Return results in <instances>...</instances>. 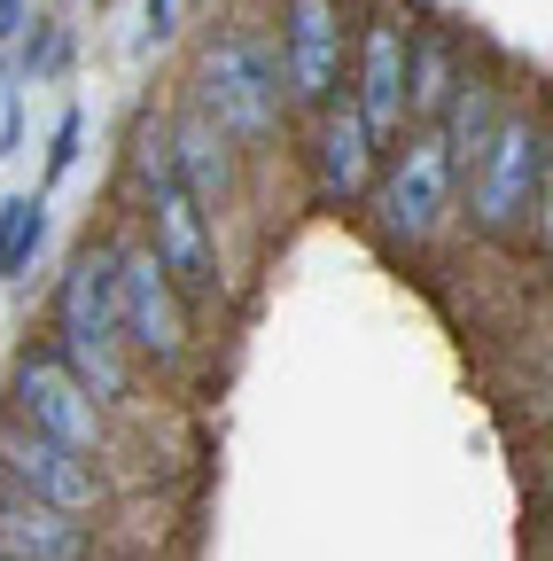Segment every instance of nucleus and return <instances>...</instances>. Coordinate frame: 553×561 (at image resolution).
<instances>
[{"label":"nucleus","instance_id":"nucleus-1","mask_svg":"<svg viewBox=\"0 0 553 561\" xmlns=\"http://www.w3.org/2000/svg\"><path fill=\"white\" fill-rule=\"evenodd\" d=\"M195 110H211L227 140H273V125L289 110L281 39L257 24H219L195 55Z\"/></svg>","mask_w":553,"mask_h":561},{"label":"nucleus","instance_id":"nucleus-2","mask_svg":"<svg viewBox=\"0 0 553 561\" xmlns=\"http://www.w3.org/2000/svg\"><path fill=\"white\" fill-rule=\"evenodd\" d=\"M55 359L87 382L94 405H117L133 390L125 367V320H117V265L110 250H79L55 289Z\"/></svg>","mask_w":553,"mask_h":561},{"label":"nucleus","instance_id":"nucleus-3","mask_svg":"<svg viewBox=\"0 0 553 561\" xmlns=\"http://www.w3.org/2000/svg\"><path fill=\"white\" fill-rule=\"evenodd\" d=\"M538 157H545V117L538 110H499V133L483 140V157L468 164L475 234L515 242V234L538 227Z\"/></svg>","mask_w":553,"mask_h":561},{"label":"nucleus","instance_id":"nucleus-4","mask_svg":"<svg viewBox=\"0 0 553 561\" xmlns=\"http://www.w3.org/2000/svg\"><path fill=\"white\" fill-rule=\"evenodd\" d=\"M141 187H149V250L172 273V289L180 297H219V242H211V219L172 180L164 125H141Z\"/></svg>","mask_w":553,"mask_h":561},{"label":"nucleus","instance_id":"nucleus-5","mask_svg":"<svg viewBox=\"0 0 553 561\" xmlns=\"http://www.w3.org/2000/svg\"><path fill=\"white\" fill-rule=\"evenodd\" d=\"M460 195V172H452V149H445V133L437 125H405L398 133V149L375 180V219L390 242L405 250H422L437 227H445V210Z\"/></svg>","mask_w":553,"mask_h":561},{"label":"nucleus","instance_id":"nucleus-6","mask_svg":"<svg viewBox=\"0 0 553 561\" xmlns=\"http://www.w3.org/2000/svg\"><path fill=\"white\" fill-rule=\"evenodd\" d=\"M9 398H16V421H24L32 437L102 460V445H110V405H94L87 382L62 367L55 351H24L16 375H9Z\"/></svg>","mask_w":553,"mask_h":561},{"label":"nucleus","instance_id":"nucleus-7","mask_svg":"<svg viewBox=\"0 0 553 561\" xmlns=\"http://www.w3.org/2000/svg\"><path fill=\"white\" fill-rule=\"evenodd\" d=\"M0 483L24 491V500H39V507H55V515H71V523H87V530H94V515L110 507L102 460L32 437L24 421H9V430H0Z\"/></svg>","mask_w":553,"mask_h":561},{"label":"nucleus","instance_id":"nucleus-8","mask_svg":"<svg viewBox=\"0 0 553 561\" xmlns=\"http://www.w3.org/2000/svg\"><path fill=\"white\" fill-rule=\"evenodd\" d=\"M110 265H117V320H125V343L157 367H180L187 359V305L172 289V273L157 265L149 242H110Z\"/></svg>","mask_w":553,"mask_h":561},{"label":"nucleus","instance_id":"nucleus-9","mask_svg":"<svg viewBox=\"0 0 553 561\" xmlns=\"http://www.w3.org/2000/svg\"><path fill=\"white\" fill-rule=\"evenodd\" d=\"M343 62H352L343 0H281V79H289V102L327 110L343 94Z\"/></svg>","mask_w":553,"mask_h":561},{"label":"nucleus","instance_id":"nucleus-10","mask_svg":"<svg viewBox=\"0 0 553 561\" xmlns=\"http://www.w3.org/2000/svg\"><path fill=\"white\" fill-rule=\"evenodd\" d=\"M405 87H413V24L382 9L359 24V47H352V102L375 140L405 133Z\"/></svg>","mask_w":553,"mask_h":561},{"label":"nucleus","instance_id":"nucleus-11","mask_svg":"<svg viewBox=\"0 0 553 561\" xmlns=\"http://www.w3.org/2000/svg\"><path fill=\"white\" fill-rule=\"evenodd\" d=\"M164 149H172V180L187 187V203L203 210V219H219V210L234 203V140L219 133V117L187 102L164 125Z\"/></svg>","mask_w":553,"mask_h":561},{"label":"nucleus","instance_id":"nucleus-12","mask_svg":"<svg viewBox=\"0 0 553 561\" xmlns=\"http://www.w3.org/2000/svg\"><path fill=\"white\" fill-rule=\"evenodd\" d=\"M320 117V133H312V172H320V195L327 203H359L367 195V180H375V133H367V117H359V102L352 94H335L327 110H312Z\"/></svg>","mask_w":553,"mask_h":561},{"label":"nucleus","instance_id":"nucleus-13","mask_svg":"<svg viewBox=\"0 0 553 561\" xmlns=\"http://www.w3.org/2000/svg\"><path fill=\"white\" fill-rule=\"evenodd\" d=\"M0 553L9 561H94V530L0 483Z\"/></svg>","mask_w":553,"mask_h":561},{"label":"nucleus","instance_id":"nucleus-14","mask_svg":"<svg viewBox=\"0 0 553 561\" xmlns=\"http://www.w3.org/2000/svg\"><path fill=\"white\" fill-rule=\"evenodd\" d=\"M460 47L445 39V32H413V87H405V117L413 125H437L445 110H452V94H460Z\"/></svg>","mask_w":553,"mask_h":561},{"label":"nucleus","instance_id":"nucleus-15","mask_svg":"<svg viewBox=\"0 0 553 561\" xmlns=\"http://www.w3.org/2000/svg\"><path fill=\"white\" fill-rule=\"evenodd\" d=\"M437 133H445V149H452V172L468 180V164L483 157V140L499 133V87H492V79H460V94H452V110L437 117Z\"/></svg>","mask_w":553,"mask_h":561},{"label":"nucleus","instance_id":"nucleus-16","mask_svg":"<svg viewBox=\"0 0 553 561\" xmlns=\"http://www.w3.org/2000/svg\"><path fill=\"white\" fill-rule=\"evenodd\" d=\"M47 242V195H9L0 203V280H24Z\"/></svg>","mask_w":553,"mask_h":561},{"label":"nucleus","instance_id":"nucleus-17","mask_svg":"<svg viewBox=\"0 0 553 561\" xmlns=\"http://www.w3.org/2000/svg\"><path fill=\"white\" fill-rule=\"evenodd\" d=\"M79 133H87V117H79V110H62V117H55V140H47V180H62V172L79 164Z\"/></svg>","mask_w":553,"mask_h":561},{"label":"nucleus","instance_id":"nucleus-18","mask_svg":"<svg viewBox=\"0 0 553 561\" xmlns=\"http://www.w3.org/2000/svg\"><path fill=\"white\" fill-rule=\"evenodd\" d=\"M55 55H62V32H55L47 16H32V24H24V55H16V62H24V79H39Z\"/></svg>","mask_w":553,"mask_h":561},{"label":"nucleus","instance_id":"nucleus-19","mask_svg":"<svg viewBox=\"0 0 553 561\" xmlns=\"http://www.w3.org/2000/svg\"><path fill=\"white\" fill-rule=\"evenodd\" d=\"M538 234L553 242V117H545V157H538Z\"/></svg>","mask_w":553,"mask_h":561},{"label":"nucleus","instance_id":"nucleus-20","mask_svg":"<svg viewBox=\"0 0 553 561\" xmlns=\"http://www.w3.org/2000/svg\"><path fill=\"white\" fill-rule=\"evenodd\" d=\"M32 24V0H0V39H16Z\"/></svg>","mask_w":553,"mask_h":561},{"label":"nucleus","instance_id":"nucleus-21","mask_svg":"<svg viewBox=\"0 0 553 561\" xmlns=\"http://www.w3.org/2000/svg\"><path fill=\"white\" fill-rule=\"evenodd\" d=\"M16 140H24V117L9 110V117H0V157H16Z\"/></svg>","mask_w":553,"mask_h":561},{"label":"nucleus","instance_id":"nucleus-22","mask_svg":"<svg viewBox=\"0 0 553 561\" xmlns=\"http://www.w3.org/2000/svg\"><path fill=\"white\" fill-rule=\"evenodd\" d=\"M172 9H180V0H149V32H157V39L172 32Z\"/></svg>","mask_w":553,"mask_h":561},{"label":"nucleus","instance_id":"nucleus-23","mask_svg":"<svg viewBox=\"0 0 553 561\" xmlns=\"http://www.w3.org/2000/svg\"><path fill=\"white\" fill-rule=\"evenodd\" d=\"M0 87H9V62H0Z\"/></svg>","mask_w":553,"mask_h":561},{"label":"nucleus","instance_id":"nucleus-24","mask_svg":"<svg viewBox=\"0 0 553 561\" xmlns=\"http://www.w3.org/2000/svg\"><path fill=\"white\" fill-rule=\"evenodd\" d=\"M0 561H9V553H0Z\"/></svg>","mask_w":553,"mask_h":561}]
</instances>
